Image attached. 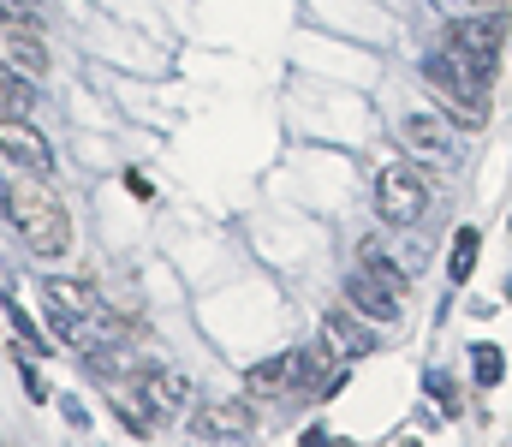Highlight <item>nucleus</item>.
Instances as JSON below:
<instances>
[{
	"label": "nucleus",
	"instance_id": "nucleus-5",
	"mask_svg": "<svg viewBox=\"0 0 512 447\" xmlns=\"http://www.w3.org/2000/svg\"><path fill=\"white\" fill-rule=\"evenodd\" d=\"M507 6H477L471 18H459L453 30H447V48H465V54H477V60H501V48H507Z\"/></svg>",
	"mask_w": 512,
	"mask_h": 447
},
{
	"label": "nucleus",
	"instance_id": "nucleus-2",
	"mask_svg": "<svg viewBox=\"0 0 512 447\" xmlns=\"http://www.w3.org/2000/svg\"><path fill=\"white\" fill-rule=\"evenodd\" d=\"M6 221L18 227V239H24L36 257H66V251H72V215H66L42 185L12 191V215H6Z\"/></svg>",
	"mask_w": 512,
	"mask_h": 447
},
{
	"label": "nucleus",
	"instance_id": "nucleus-1",
	"mask_svg": "<svg viewBox=\"0 0 512 447\" xmlns=\"http://www.w3.org/2000/svg\"><path fill=\"white\" fill-rule=\"evenodd\" d=\"M346 298L370 322H399V310H405V275L387 263L382 239H364L358 245V269L346 275Z\"/></svg>",
	"mask_w": 512,
	"mask_h": 447
},
{
	"label": "nucleus",
	"instance_id": "nucleus-18",
	"mask_svg": "<svg viewBox=\"0 0 512 447\" xmlns=\"http://www.w3.org/2000/svg\"><path fill=\"white\" fill-rule=\"evenodd\" d=\"M477 245H483L477 227H459V233H453V281H471V269H477Z\"/></svg>",
	"mask_w": 512,
	"mask_h": 447
},
{
	"label": "nucleus",
	"instance_id": "nucleus-9",
	"mask_svg": "<svg viewBox=\"0 0 512 447\" xmlns=\"http://www.w3.org/2000/svg\"><path fill=\"white\" fill-rule=\"evenodd\" d=\"M322 340H328V352H334V358H346V364H358V358H370V352H376L370 316H358V310H328V316H322Z\"/></svg>",
	"mask_w": 512,
	"mask_h": 447
},
{
	"label": "nucleus",
	"instance_id": "nucleus-19",
	"mask_svg": "<svg viewBox=\"0 0 512 447\" xmlns=\"http://www.w3.org/2000/svg\"><path fill=\"white\" fill-rule=\"evenodd\" d=\"M429 400L447 412V418H459V382L453 376H441V370H429Z\"/></svg>",
	"mask_w": 512,
	"mask_h": 447
},
{
	"label": "nucleus",
	"instance_id": "nucleus-11",
	"mask_svg": "<svg viewBox=\"0 0 512 447\" xmlns=\"http://www.w3.org/2000/svg\"><path fill=\"white\" fill-rule=\"evenodd\" d=\"M6 60H12L24 78H42V72H48V48L36 42L30 24H6Z\"/></svg>",
	"mask_w": 512,
	"mask_h": 447
},
{
	"label": "nucleus",
	"instance_id": "nucleus-7",
	"mask_svg": "<svg viewBox=\"0 0 512 447\" xmlns=\"http://www.w3.org/2000/svg\"><path fill=\"white\" fill-rule=\"evenodd\" d=\"M131 394H137V406L155 418V424H167L185 400H191V382L179 376V370H161V364H143L137 376H131Z\"/></svg>",
	"mask_w": 512,
	"mask_h": 447
},
{
	"label": "nucleus",
	"instance_id": "nucleus-8",
	"mask_svg": "<svg viewBox=\"0 0 512 447\" xmlns=\"http://www.w3.org/2000/svg\"><path fill=\"white\" fill-rule=\"evenodd\" d=\"M0 155L12 161V167H24V173H36V179H48L54 173V149L48 138L18 114V120H0Z\"/></svg>",
	"mask_w": 512,
	"mask_h": 447
},
{
	"label": "nucleus",
	"instance_id": "nucleus-15",
	"mask_svg": "<svg viewBox=\"0 0 512 447\" xmlns=\"http://www.w3.org/2000/svg\"><path fill=\"white\" fill-rule=\"evenodd\" d=\"M18 114H30V84H24L18 66L0 54V120H18Z\"/></svg>",
	"mask_w": 512,
	"mask_h": 447
},
{
	"label": "nucleus",
	"instance_id": "nucleus-20",
	"mask_svg": "<svg viewBox=\"0 0 512 447\" xmlns=\"http://www.w3.org/2000/svg\"><path fill=\"white\" fill-rule=\"evenodd\" d=\"M18 376H24V388H30V400H48V382H42V370H36L30 358L18 364Z\"/></svg>",
	"mask_w": 512,
	"mask_h": 447
},
{
	"label": "nucleus",
	"instance_id": "nucleus-12",
	"mask_svg": "<svg viewBox=\"0 0 512 447\" xmlns=\"http://www.w3.org/2000/svg\"><path fill=\"white\" fill-rule=\"evenodd\" d=\"M245 394L251 400H274V394H292V352H274L268 364H256L245 376Z\"/></svg>",
	"mask_w": 512,
	"mask_h": 447
},
{
	"label": "nucleus",
	"instance_id": "nucleus-17",
	"mask_svg": "<svg viewBox=\"0 0 512 447\" xmlns=\"http://www.w3.org/2000/svg\"><path fill=\"white\" fill-rule=\"evenodd\" d=\"M6 322H12V340H18V352H30V358H48V340H42V328L18 310V298H6Z\"/></svg>",
	"mask_w": 512,
	"mask_h": 447
},
{
	"label": "nucleus",
	"instance_id": "nucleus-4",
	"mask_svg": "<svg viewBox=\"0 0 512 447\" xmlns=\"http://www.w3.org/2000/svg\"><path fill=\"white\" fill-rule=\"evenodd\" d=\"M376 209H382L387 227H417V221H423V209H429V185H423V173H417L411 161L382 167V179H376Z\"/></svg>",
	"mask_w": 512,
	"mask_h": 447
},
{
	"label": "nucleus",
	"instance_id": "nucleus-16",
	"mask_svg": "<svg viewBox=\"0 0 512 447\" xmlns=\"http://www.w3.org/2000/svg\"><path fill=\"white\" fill-rule=\"evenodd\" d=\"M471 370H477V388H501L507 382V352L489 346V340H477L471 346Z\"/></svg>",
	"mask_w": 512,
	"mask_h": 447
},
{
	"label": "nucleus",
	"instance_id": "nucleus-22",
	"mask_svg": "<svg viewBox=\"0 0 512 447\" xmlns=\"http://www.w3.org/2000/svg\"><path fill=\"white\" fill-rule=\"evenodd\" d=\"M477 6H507V0H477Z\"/></svg>",
	"mask_w": 512,
	"mask_h": 447
},
{
	"label": "nucleus",
	"instance_id": "nucleus-14",
	"mask_svg": "<svg viewBox=\"0 0 512 447\" xmlns=\"http://www.w3.org/2000/svg\"><path fill=\"white\" fill-rule=\"evenodd\" d=\"M42 298L60 304V310H72V316H96V287H90V281H60V275H48V281H42Z\"/></svg>",
	"mask_w": 512,
	"mask_h": 447
},
{
	"label": "nucleus",
	"instance_id": "nucleus-21",
	"mask_svg": "<svg viewBox=\"0 0 512 447\" xmlns=\"http://www.w3.org/2000/svg\"><path fill=\"white\" fill-rule=\"evenodd\" d=\"M6 215H12V179L0 173V221H6Z\"/></svg>",
	"mask_w": 512,
	"mask_h": 447
},
{
	"label": "nucleus",
	"instance_id": "nucleus-13",
	"mask_svg": "<svg viewBox=\"0 0 512 447\" xmlns=\"http://www.w3.org/2000/svg\"><path fill=\"white\" fill-rule=\"evenodd\" d=\"M328 340H316V346H292V394H304V388H328Z\"/></svg>",
	"mask_w": 512,
	"mask_h": 447
},
{
	"label": "nucleus",
	"instance_id": "nucleus-6",
	"mask_svg": "<svg viewBox=\"0 0 512 447\" xmlns=\"http://www.w3.org/2000/svg\"><path fill=\"white\" fill-rule=\"evenodd\" d=\"M399 149L423 167H453V132H447V114H405L399 120Z\"/></svg>",
	"mask_w": 512,
	"mask_h": 447
},
{
	"label": "nucleus",
	"instance_id": "nucleus-3",
	"mask_svg": "<svg viewBox=\"0 0 512 447\" xmlns=\"http://www.w3.org/2000/svg\"><path fill=\"white\" fill-rule=\"evenodd\" d=\"M423 84L447 102V114H453L465 132H477V126L489 120V90H477V84H471L447 54H429V60H423Z\"/></svg>",
	"mask_w": 512,
	"mask_h": 447
},
{
	"label": "nucleus",
	"instance_id": "nucleus-10",
	"mask_svg": "<svg viewBox=\"0 0 512 447\" xmlns=\"http://www.w3.org/2000/svg\"><path fill=\"white\" fill-rule=\"evenodd\" d=\"M251 430H256L251 400H209V406L191 412V436H227V442H239V436H251Z\"/></svg>",
	"mask_w": 512,
	"mask_h": 447
}]
</instances>
